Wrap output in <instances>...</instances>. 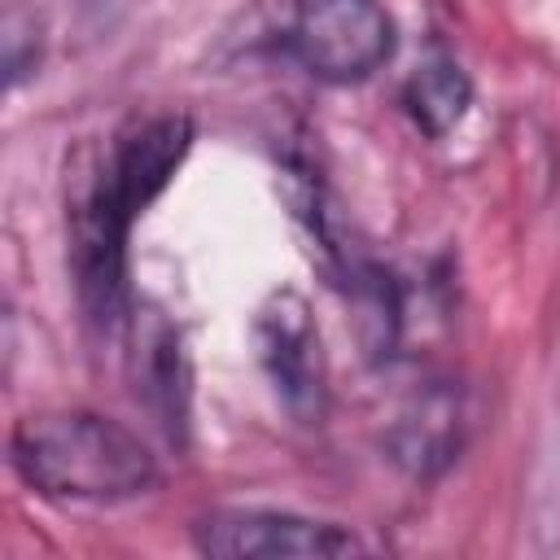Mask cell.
<instances>
[{"mask_svg": "<svg viewBox=\"0 0 560 560\" xmlns=\"http://www.w3.org/2000/svg\"><path fill=\"white\" fill-rule=\"evenodd\" d=\"M254 346L284 411L298 420H315L328 398V359L306 298L293 289L271 293L254 315Z\"/></svg>", "mask_w": 560, "mask_h": 560, "instance_id": "4", "label": "cell"}, {"mask_svg": "<svg viewBox=\"0 0 560 560\" xmlns=\"http://www.w3.org/2000/svg\"><path fill=\"white\" fill-rule=\"evenodd\" d=\"M385 442H389L394 459L407 464L420 477L446 468L455 459V451L464 446V398H459V389L429 385L424 394H416L394 416Z\"/></svg>", "mask_w": 560, "mask_h": 560, "instance_id": "6", "label": "cell"}, {"mask_svg": "<svg viewBox=\"0 0 560 560\" xmlns=\"http://www.w3.org/2000/svg\"><path fill=\"white\" fill-rule=\"evenodd\" d=\"M192 547L214 560H280V556H354L363 542L332 521H311L276 508H219L192 525Z\"/></svg>", "mask_w": 560, "mask_h": 560, "instance_id": "5", "label": "cell"}, {"mask_svg": "<svg viewBox=\"0 0 560 560\" xmlns=\"http://www.w3.org/2000/svg\"><path fill=\"white\" fill-rule=\"evenodd\" d=\"M39 66V26L35 13L9 9L4 13V79L9 88H18L26 74H35Z\"/></svg>", "mask_w": 560, "mask_h": 560, "instance_id": "9", "label": "cell"}, {"mask_svg": "<svg viewBox=\"0 0 560 560\" xmlns=\"http://www.w3.org/2000/svg\"><path fill=\"white\" fill-rule=\"evenodd\" d=\"M140 385H144V394H149V402H158V411H162V420L166 424H179L184 420V394H188V385H184V359H179V341H175V332L166 328V324H153L149 328V337H140Z\"/></svg>", "mask_w": 560, "mask_h": 560, "instance_id": "8", "label": "cell"}, {"mask_svg": "<svg viewBox=\"0 0 560 560\" xmlns=\"http://www.w3.org/2000/svg\"><path fill=\"white\" fill-rule=\"evenodd\" d=\"M468 101H472V83H468L464 66L446 52L424 57L402 88V105H407L411 122L433 140H442L446 131L459 127V118L468 114Z\"/></svg>", "mask_w": 560, "mask_h": 560, "instance_id": "7", "label": "cell"}, {"mask_svg": "<svg viewBox=\"0 0 560 560\" xmlns=\"http://www.w3.org/2000/svg\"><path fill=\"white\" fill-rule=\"evenodd\" d=\"M280 44L319 83H363L394 57V18L381 0H289Z\"/></svg>", "mask_w": 560, "mask_h": 560, "instance_id": "3", "label": "cell"}, {"mask_svg": "<svg viewBox=\"0 0 560 560\" xmlns=\"http://www.w3.org/2000/svg\"><path fill=\"white\" fill-rule=\"evenodd\" d=\"M9 464L35 494L61 503H127L158 486V459L144 438L79 407L18 420Z\"/></svg>", "mask_w": 560, "mask_h": 560, "instance_id": "2", "label": "cell"}, {"mask_svg": "<svg viewBox=\"0 0 560 560\" xmlns=\"http://www.w3.org/2000/svg\"><path fill=\"white\" fill-rule=\"evenodd\" d=\"M192 149L184 114L131 118L105 144H83L66 171L70 271L92 324H118L127 302V236Z\"/></svg>", "mask_w": 560, "mask_h": 560, "instance_id": "1", "label": "cell"}]
</instances>
